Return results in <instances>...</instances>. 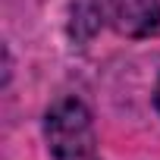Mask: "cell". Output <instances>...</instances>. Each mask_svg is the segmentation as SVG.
Instances as JSON below:
<instances>
[{
    "mask_svg": "<svg viewBox=\"0 0 160 160\" xmlns=\"http://www.w3.org/2000/svg\"><path fill=\"white\" fill-rule=\"evenodd\" d=\"M44 138L53 160H101L91 113L75 98H63L47 110Z\"/></svg>",
    "mask_w": 160,
    "mask_h": 160,
    "instance_id": "obj_1",
    "label": "cell"
},
{
    "mask_svg": "<svg viewBox=\"0 0 160 160\" xmlns=\"http://www.w3.org/2000/svg\"><path fill=\"white\" fill-rule=\"evenodd\" d=\"M154 104H157V110H160V85H157V91H154Z\"/></svg>",
    "mask_w": 160,
    "mask_h": 160,
    "instance_id": "obj_3",
    "label": "cell"
},
{
    "mask_svg": "<svg viewBox=\"0 0 160 160\" xmlns=\"http://www.w3.org/2000/svg\"><path fill=\"white\" fill-rule=\"evenodd\" d=\"M101 25L126 38H160V0H91Z\"/></svg>",
    "mask_w": 160,
    "mask_h": 160,
    "instance_id": "obj_2",
    "label": "cell"
}]
</instances>
